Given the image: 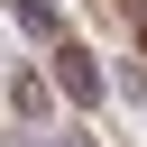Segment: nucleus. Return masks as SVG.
I'll use <instances>...</instances> for the list:
<instances>
[{
  "instance_id": "nucleus-1",
  "label": "nucleus",
  "mask_w": 147,
  "mask_h": 147,
  "mask_svg": "<svg viewBox=\"0 0 147 147\" xmlns=\"http://www.w3.org/2000/svg\"><path fill=\"white\" fill-rule=\"evenodd\" d=\"M46 74H55V92H64L74 110H101V101H110V74H101V55H92L83 37H64V46L46 55Z\"/></svg>"
},
{
  "instance_id": "nucleus-3",
  "label": "nucleus",
  "mask_w": 147,
  "mask_h": 147,
  "mask_svg": "<svg viewBox=\"0 0 147 147\" xmlns=\"http://www.w3.org/2000/svg\"><path fill=\"white\" fill-rule=\"evenodd\" d=\"M9 18H18V37H28V46H46V55L74 37V18H64L55 0H9Z\"/></svg>"
},
{
  "instance_id": "nucleus-4",
  "label": "nucleus",
  "mask_w": 147,
  "mask_h": 147,
  "mask_svg": "<svg viewBox=\"0 0 147 147\" xmlns=\"http://www.w3.org/2000/svg\"><path fill=\"white\" fill-rule=\"evenodd\" d=\"M110 92H129V101H147V64H119V74H110Z\"/></svg>"
},
{
  "instance_id": "nucleus-5",
  "label": "nucleus",
  "mask_w": 147,
  "mask_h": 147,
  "mask_svg": "<svg viewBox=\"0 0 147 147\" xmlns=\"http://www.w3.org/2000/svg\"><path fill=\"white\" fill-rule=\"evenodd\" d=\"M46 147H92V138H83V129H55V138H46Z\"/></svg>"
},
{
  "instance_id": "nucleus-2",
  "label": "nucleus",
  "mask_w": 147,
  "mask_h": 147,
  "mask_svg": "<svg viewBox=\"0 0 147 147\" xmlns=\"http://www.w3.org/2000/svg\"><path fill=\"white\" fill-rule=\"evenodd\" d=\"M9 110H18L28 129L55 119V74H46V64H18V74H9Z\"/></svg>"
},
{
  "instance_id": "nucleus-6",
  "label": "nucleus",
  "mask_w": 147,
  "mask_h": 147,
  "mask_svg": "<svg viewBox=\"0 0 147 147\" xmlns=\"http://www.w3.org/2000/svg\"><path fill=\"white\" fill-rule=\"evenodd\" d=\"M18 147H46V138H18Z\"/></svg>"
}]
</instances>
